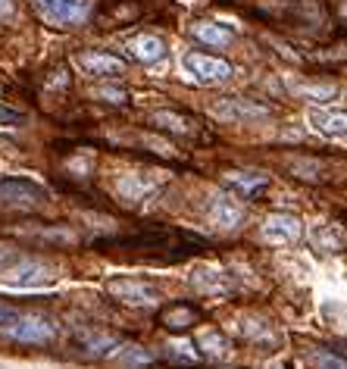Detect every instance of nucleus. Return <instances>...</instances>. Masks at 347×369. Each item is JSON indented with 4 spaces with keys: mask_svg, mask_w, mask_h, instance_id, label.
Wrapping results in <instances>:
<instances>
[{
    "mask_svg": "<svg viewBox=\"0 0 347 369\" xmlns=\"http://www.w3.org/2000/svg\"><path fill=\"white\" fill-rule=\"evenodd\" d=\"M0 335L19 341V344H50L59 335V326L50 313L0 304Z\"/></svg>",
    "mask_w": 347,
    "mask_h": 369,
    "instance_id": "obj_1",
    "label": "nucleus"
},
{
    "mask_svg": "<svg viewBox=\"0 0 347 369\" xmlns=\"http://www.w3.org/2000/svg\"><path fill=\"white\" fill-rule=\"evenodd\" d=\"M0 279H3L6 285H16V288H38V285H48V281L57 279V266L41 257L22 253L19 260H13L10 266L0 270Z\"/></svg>",
    "mask_w": 347,
    "mask_h": 369,
    "instance_id": "obj_2",
    "label": "nucleus"
},
{
    "mask_svg": "<svg viewBox=\"0 0 347 369\" xmlns=\"http://www.w3.org/2000/svg\"><path fill=\"white\" fill-rule=\"evenodd\" d=\"M48 204V191L31 179H0V210H38Z\"/></svg>",
    "mask_w": 347,
    "mask_h": 369,
    "instance_id": "obj_3",
    "label": "nucleus"
},
{
    "mask_svg": "<svg viewBox=\"0 0 347 369\" xmlns=\"http://www.w3.org/2000/svg\"><path fill=\"white\" fill-rule=\"evenodd\" d=\"M106 294L119 304H129V307H153L163 300L157 285L150 281H141V279H132V276H119V279H110L106 281Z\"/></svg>",
    "mask_w": 347,
    "mask_h": 369,
    "instance_id": "obj_4",
    "label": "nucleus"
},
{
    "mask_svg": "<svg viewBox=\"0 0 347 369\" xmlns=\"http://www.w3.org/2000/svg\"><path fill=\"white\" fill-rule=\"evenodd\" d=\"M182 63H185V69H188V76H194L200 85H222V82H229V78L235 76V69H232L229 60L210 57V53H200V50L185 53Z\"/></svg>",
    "mask_w": 347,
    "mask_h": 369,
    "instance_id": "obj_5",
    "label": "nucleus"
},
{
    "mask_svg": "<svg viewBox=\"0 0 347 369\" xmlns=\"http://www.w3.org/2000/svg\"><path fill=\"white\" fill-rule=\"evenodd\" d=\"M38 13L48 19L57 29H69V25H78L88 19L91 4L88 0H35Z\"/></svg>",
    "mask_w": 347,
    "mask_h": 369,
    "instance_id": "obj_6",
    "label": "nucleus"
},
{
    "mask_svg": "<svg viewBox=\"0 0 347 369\" xmlns=\"http://www.w3.org/2000/svg\"><path fill=\"white\" fill-rule=\"evenodd\" d=\"M260 235H263V241H269V244H295L300 235H304V225H300V219L291 216V213H272V216L263 219Z\"/></svg>",
    "mask_w": 347,
    "mask_h": 369,
    "instance_id": "obj_7",
    "label": "nucleus"
},
{
    "mask_svg": "<svg viewBox=\"0 0 347 369\" xmlns=\"http://www.w3.org/2000/svg\"><path fill=\"white\" fill-rule=\"evenodd\" d=\"M213 110L222 119H235V123H250V119H266L269 116V106L257 104V100H244V97H219L213 104Z\"/></svg>",
    "mask_w": 347,
    "mask_h": 369,
    "instance_id": "obj_8",
    "label": "nucleus"
},
{
    "mask_svg": "<svg viewBox=\"0 0 347 369\" xmlns=\"http://www.w3.org/2000/svg\"><path fill=\"white\" fill-rule=\"evenodd\" d=\"M206 213H210L213 225H219V229H238L244 223V204L235 194H216L206 207Z\"/></svg>",
    "mask_w": 347,
    "mask_h": 369,
    "instance_id": "obj_9",
    "label": "nucleus"
},
{
    "mask_svg": "<svg viewBox=\"0 0 347 369\" xmlns=\"http://www.w3.org/2000/svg\"><path fill=\"white\" fill-rule=\"evenodd\" d=\"M78 66H82L88 76H100V78H113L125 72V60L113 57L106 50H85L78 53Z\"/></svg>",
    "mask_w": 347,
    "mask_h": 369,
    "instance_id": "obj_10",
    "label": "nucleus"
},
{
    "mask_svg": "<svg viewBox=\"0 0 347 369\" xmlns=\"http://www.w3.org/2000/svg\"><path fill=\"white\" fill-rule=\"evenodd\" d=\"M310 123L329 138H347V110L344 106H310Z\"/></svg>",
    "mask_w": 347,
    "mask_h": 369,
    "instance_id": "obj_11",
    "label": "nucleus"
},
{
    "mask_svg": "<svg viewBox=\"0 0 347 369\" xmlns=\"http://www.w3.org/2000/svg\"><path fill=\"white\" fill-rule=\"evenodd\" d=\"M191 285H194L200 294H232L235 281H232V276L229 272H222V270L200 266V270L191 272Z\"/></svg>",
    "mask_w": 347,
    "mask_h": 369,
    "instance_id": "obj_12",
    "label": "nucleus"
},
{
    "mask_svg": "<svg viewBox=\"0 0 347 369\" xmlns=\"http://www.w3.org/2000/svg\"><path fill=\"white\" fill-rule=\"evenodd\" d=\"M197 347L206 360H229L232 357V341L216 328H204L197 335Z\"/></svg>",
    "mask_w": 347,
    "mask_h": 369,
    "instance_id": "obj_13",
    "label": "nucleus"
},
{
    "mask_svg": "<svg viewBox=\"0 0 347 369\" xmlns=\"http://www.w3.org/2000/svg\"><path fill=\"white\" fill-rule=\"evenodd\" d=\"M157 188H160V182H157V179H148V176H122L116 182V191L122 194L125 200H132V204H138V200L150 197Z\"/></svg>",
    "mask_w": 347,
    "mask_h": 369,
    "instance_id": "obj_14",
    "label": "nucleus"
},
{
    "mask_svg": "<svg viewBox=\"0 0 347 369\" xmlns=\"http://www.w3.org/2000/svg\"><path fill=\"white\" fill-rule=\"evenodd\" d=\"M129 50L138 63H157V60L166 57V41L160 35H138L129 44Z\"/></svg>",
    "mask_w": 347,
    "mask_h": 369,
    "instance_id": "obj_15",
    "label": "nucleus"
},
{
    "mask_svg": "<svg viewBox=\"0 0 347 369\" xmlns=\"http://www.w3.org/2000/svg\"><path fill=\"white\" fill-rule=\"evenodd\" d=\"M310 238H313V244H316V251H341L347 244V235L332 229V225H313Z\"/></svg>",
    "mask_w": 347,
    "mask_h": 369,
    "instance_id": "obj_16",
    "label": "nucleus"
},
{
    "mask_svg": "<svg viewBox=\"0 0 347 369\" xmlns=\"http://www.w3.org/2000/svg\"><path fill=\"white\" fill-rule=\"evenodd\" d=\"M194 38L210 47H229L232 44V32L219 22H197L194 25Z\"/></svg>",
    "mask_w": 347,
    "mask_h": 369,
    "instance_id": "obj_17",
    "label": "nucleus"
},
{
    "mask_svg": "<svg viewBox=\"0 0 347 369\" xmlns=\"http://www.w3.org/2000/svg\"><path fill=\"white\" fill-rule=\"evenodd\" d=\"M194 319H197V310L188 304H176L163 313V326L172 328V332H185L188 326H194Z\"/></svg>",
    "mask_w": 347,
    "mask_h": 369,
    "instance_id": "obj_18",
    "label": "nucleus"
},
{
    "mask_svg": "<svg viewBox=\"0 0 347 369\" xmlns=\"http://www.w3.org/2000/svg\"><path fill=\"white\" fill-rule=\"evenodd\" d=\"M150 123L157 125V129L176 132V135H188V132H191V123H188V119L178 116V113H172V110H160V113H153Z\"/></svg>",
    "mask_w": 347,
    "mask_h": 369,
    "instance_id": "obj_19",
    "label": "nucleus"
},
{
    "mask_svg": "<svg viewBox=\"0 0 347 369\" xmlns=\"http://www.w3.org/2000/svg\"><path fill=\"white\" fill-rule=\"evenodd\" d=\"M225 182L244 194H253L266 188V176H257V172H225Z\"/></svg>",
    "mask_w": 347,
    "mask_h": 369,
    "instance_id": "obj_20",
    "label": "nucleus"
},
{
    "mask_svg": "<svg viewBox=\"0 0 347 369\" xmlns=\"http://www.w3.org/2000/svg\"><path fill=\"white\" fill-rule=\"evenodd\" d=\"M78 344H82L85 351H91V354H106V351H113V347H119V338H113V335L78 332Z\"/></svg>",
    "mask_w": 347,
    "mask_h": 369,
    "instance_id": "obj_21",
    "label": "nucleus"
},
{
    "mask_svg": "<svg viewBox=\"0 0 347 369\" xmlns=\"http://www.w3.org/2000/svg\"><path fill=\"white\" fill-rule=\"evenodd\" d=\"M119 357H122L125 363H135V366L153 363V354H148L144 347H138V344H122V347H119Z\"/></svg>",
    "mask_w": 347,
    "mask_h": 369,
    "instance_id": "obj_22",
    "label": "nucleus"
},
{
    "mask_svg": "<svg viewBox=\"0 0 347 369\" xmlns=\"http://www.w3.org/2000/svg\"><path fill=\"white\" fill-rule=\"evenodd\" d=\"M310 363L316 369H347V360L335 357L332 351H313L310 354Z\"/></svg>",
    "mask_w": 347,
    "mask_h": 369,
    "instance_id": "obj_23",
    "label": "nucleus"
},
{
    "mask_svg": "<svg viewBox=\"0 0 347 369\" xmlns=\"http://www.w3.org/2000/svg\"><path fill=\"white\" fill-rule=\"evenodd\" d=\"M300 94H304V97H310V100H332L338 94V88H335V85H316V82H310V85H304V88H300Z\"/></svg>",
    "mask_w": 347,
    "mask_h": 369,
    "instance_id": "obj_24",
    "label": "nucleus"
},
{
    "mask_svg": "<svg viewBox=\"0 0 347 369\" xmlns=\"http://www.w3.org/2000/svg\"><path fill=\"white\" fill-rule=\"evenodd\" d=\"M169 357L182 360V363H194L197 351H194V344H188V341H172V344H169Z\"/></svg>",
    "mask_w": 347,
    "mask_h": 369,
    "instance_id": "obj_25",
    "label": "nucleus"
},
{
    "mask_svg": "<svg viewBox=\"0 0 347 369\" xmlns=\"http://www.w3.org/2000/svg\"><path fill=\"white\" fill-rule=\"evenodd\" d=\"M94 97L97 100H106V104H125V100H129V94H125L122 88H97Z\"/></svg>",
    "mask_w": 347,
    "mask_h": 369,
    "instance_id": "obj_26",
    "label": "nucleus"
},
{
    "mask_svg": "<svg viewBox=\"0 0 347 369\" xmlns=\"http://www.w3.org/2000/svg\"><path fill=\"white\" fill-rule=\"evenodd\" d=\"M0 119H3V123H22V116H19V113L3 110V106H0Z\"/></svg>",
    "mask_w": 347,
    "mask_h": 369,
    "instance_id": "obj_27",
    "label": "nucleus"
},
{
    "mask_svg": "<svg viewBox=\"0 0 347 369\" xmlns=\"http://www.w3.org/2000/svg\"><path fill=\"white\" fill-rule=\"evenodd\" d=\"M13 16V0H0V19Z\"/></svg>",
    "mask_w": 347,
    "mask_h": 369,
    "instance_id": "obj_28",
    "label": "nucleus"
},
{
    "mask_svg": "<svg viewBox=\"0 0 347 369\" xmlns=\"http://www.w3.org/2000/svg\"><path fill=\"white\" fill-rule=\"evenodd\" d=\"M0 369H3V366H0Z\"/></svg>",
    "mask_w": 347,
    "mask_h": 369,
    "instance_id": "obj_29",
    "label": "nucleus"
}]
</instances>
